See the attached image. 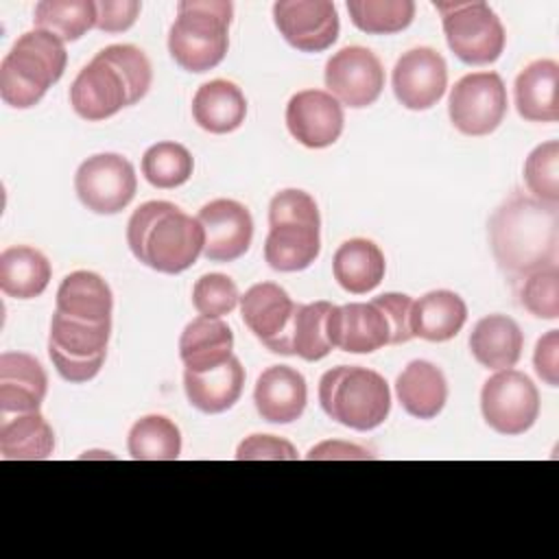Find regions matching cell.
Returning <instances> with one entry per match:
<instances>
[{
  "label": "cell",
  "instance_id": "cell-31",
  "mask_svg": "<svg viewBox=\"0 0 559 559\" xmlns=\"http://www.w3.org/2000/svg\"><path fill=\"white\" fill-rule=\"evenodd\" d=\"M55 450V432L39 411L0 417V454L7 461H44Z\"/></svg>",
  "mask_w": 559,
  "mask_h": 559
},
{
  "label": "cell",
  "instance_id": "cell-30",
  "mask_svg": "<svg viewBox=\"0 0 559 559\" xmlns=\"http://www.w3.org/2000/svg\"><path fill=\"white\" fill-rule=\"evenodd\" d=\"M386 271L384 253L373 240L349 238L345 240L332 260V273L338 286L352 295H365L373 290Z\"/></svg>",
  "mask_w": 559,
  "mask_h": 559
},
{
  "label": "cell",
  "instance_id": "cell-4",
  "mask_svg": "<svg viewBox=\"0 0 559 559\" xmlns=\"http://www.w3.org/2000/svg\"><path fill=\"white\" fill-rule=\"evenodd\" d=\"M68 52L59 37L33 28L22 33L0 63V96L15 109L35 107L66 70Z\"/></svg>",
  "mask_w": 559,
  "mask_h": 559
},
{
  "label": "cell",
  "instance_id": "cell-12",
  "mask_svg": "<svg viewBox=\"0 0 559 559\" xmlns=\"http://www.w3.org/2000/svg\"><path fill=\"white\" fill-rule=\"evenodd\" d=\"M325 87L341 105L352 109L373 105L384 87V68L365 46H345L325 63Z\"/></svg>",
  "mask_w": 559,
  "mask_h": 559
},
{
  "label": "cell",
  "instance_id": "cell-7",
  "mask_svg": "<svg viewBox=\"0 0 559 559\" xmlns=\"http://www.w3.org/2000/svg\"><path fill=\"white\" fill-rule=\"evenodd\" d=\"M450 50L469 66L493 63L504 50V26L487 2H435Z\"/></svg>",
  "mask_w": 559,
  "mask_h": 559
},
{
  "label": "cell",
  "instance_id": "cell-8",
  "mask_svg": "<svg viewBox=\"0 0 559 559\" xmlns=\"http://www.w3.org/2000/svg\"><path fill=\"white\" fill-rule=\"evenodd\" d=\"M111 321L90 323L55 310L48 336V356L57 373L74 384L92 380L107 354Z\"/></svg>",
  "mask_w": 559,
  "mask_h": 559
},
{
  "label": "cell",
  "instance_id": "cell-33",
  "mask_svg": "<svg viewBox=\"0 0 559 559\" xmlns=\"http://www.w3.org/2000/svg\"><path fill=\"white\" fill-rule=\"evenodd\" d=\"M33 24L59 37L63 44L83 37L96 26V2L92 0H41L35 7Z\"/></svg>",
  "mask_w": 559,
  "mask_h": 559
},
{
  "label": "cell",
  "instance_id": "cell-35",
  "mask_svg": "<svg viewBox=\"0 0 559 559\" xmlns=\"http://www.w3.org/2000/svg\"><path fill=\"white\" fill-rule=\"evenodd\" d=\"M330 310H332L330 301L297 304L293 334H290L293 356L314 362L325 358L332 352V341L328 334Z\"/></svg>",
  "mask_w": 559,
  "mask_h": 559
},
{
  "label": "cell",
  "instance_id": "cell-9",
  "mask_svg": "<svg viewBox=\"0 0 559 559\" xmlns=\"http://www.w3.org/2000/svg\"><path fill=\"white\" fill-rule=\"evenodd\" d=\"M480 411L487 426L496 432L522 435L539 415L537 386L518 369H500L483 384Z\"/></svg>",
  "mask_w": 559,
  "mask_h": 559
},
{
  "label": "cell",
  "instance_id": "cell-37",
  "mask_svg": "<svg viewBox=\"0 0 559 559\" xmlns=\"http://www.w3.org/2000/svg\"><path fill=\"white\" fill-rule=\"evenodd\" d=\"M347 13L356 28L369 35L404 31L415 17L413 0H349Z\"/></svg>",
  "mask_w": 559,
  "mask_h": 559
},
{
  "label": "cell",
  "instance_id": "cell-27",
  "mask_svg": "<svg viewBox=\"0 0 559 559\" xmlns=\"http://www.w3.org/2000/svg\"><path fill=\"white\" fill-rule=\"evenodd\" d=\"M467 321V306L452 290H430L411 308V332L430 343L454 338Z\"/></svg>",
  "mask_w": 559,
  "mask_h": 559
},
{
  "label": "cell",
  "instance_id": "cell-39",
  "mask_svg": "<svg viewBox=\"0 0 559 559\" xmlns=\"http://www.w3.org/2000/svg\"><path fill=\"white\" fill-rule=\"evenodd\" d=\"M96 57L109 63L120 74L129 94V105H135L140 98L146 96L153 81V68L148 57L140 48L131 44H114L96 52Z\"/></svg>",
  "mask_w": 559,
  "mask_h": 559
},
{
  "label": "cell",
  "instance_id": "cell-42",
  "mask_svg": "<svg viewBox=\"0 0 559 559\" xmlns=\"http://www.w3.org/2000/svg\"><path fill=\"white\" fill-rule=\"evenodd\" d=\"M295 445L275 435H251L236 448L238 461H295Z\"/></svg>",
  "mask_w": 559,
  "mask_h": 559
},
{
  "label": "cell",
  "instance_id": "cell-14",
  "mask_svg": "<svg viewBox=\"0 0 559 559\" xmlns=\"http://www.w3.org/2000/svg\"><path fill=\"white\" fill-rule=\"evenodd\" d=\"M280 35L301 52H321L338 37V13L330 0H282L273 4Z\"/></svg>",
  "mask_w": 559,
  "mask_h": 559
},
{
  "label": "cell",
  "instance_id": "cell-34",
  "mask_svg": "<svg viewBox=\"0 0 559 559\" xmlns=\"http://www.w3.org/2000/svg\"><path fill=\"white\" fill-rule=\"evenodd\" d=\"M127 448L135 461H175L181 454V432L168 417L146 415L131 426Z\"/></svg>",
  "mask_w": 559,
  "mask_h": 559
},
{
  "label": "cell",
  "instance_id": "cell-36",
  "mask_svg": "<svg viewBox=\"0 0 559 559\" xmlns=\"http://www.w3.org/2000/svg\"><path fill=\"white\" fill-rule=\"evenodd\" d=\"M192 168L194 159L179 142H157L142 155V175L153 188H179L192 177Z\"/></svg>",
  "mask_w": 559,
  "mask_h": 559
},
{
  "label": "cell",
  "instance_id": "cell-44",
  "mask_svg": "<svg viewBox=\"0 0 559 559\" xmlns=\"http://www.w3.org/2000/svg\"><path fill=\"white\" fill-rule=\"evenodd\" d=\"M373 301L384 310V314L391 323L393 345L408 343L413 338V332H411L413 299L408 295H402V293H384L380 297H373Z\"/></svg>",
  "mask_w": 559,
  "mask_h": 559
},
{
  "label": "cell",
  "instance_id": "cell-23",
  "mask_svg": "<svg viewBox=\"0 0 559 559\" xmlns=\"http://www.w3.org/2000/svg\"><path fill=\"white\" fill-rule=\"evenodd\" d=\"M515 109L528 122L559 120V63L537 59L515 79Z\"/></svg>",
  "mask_w": 559,
  "mask_h": 559
},
{
  "label": "cell",
  "instance_id": "cell-20",
  "mask_svg": "<svg viewBox=\"0 0 559 559\" xmlns=\"http://www.w3.org/2000/svg\"><path fill=\"white\" fill-rule=\"evenodd\" d=\"M48 391L41 362L24 352L0 356V417L39 411Z\"/></svg>",
  "mask_w": 559,
  "mask_h": 559
},
{
  "label": "cell",
  "instance_id": "cell-17",
  "mask_svg": "<svg viewBox=\"0 0 559 559\" xmlns=\"http://www.w3.org/2000/svg\"><path fill=\"white\" fill-rule=\"evenodd\" d=\"M328 334L332 347L349 354H371L384 345H393L391 323L373 299L367 304L352 301L345 306H332Z\"/></svg>",
  "mask_w": 559,
  "mask_h": 559
},
{
  "label": "cell",
  "instance_id": "cell-43",
  "mask_svg": "<svg viewBox=\"0 0 559 559\" xmlns=\"http://www.w3.org/2000/svg\"><path fill=\"white\" fill-rule=\"evenodd\" d=\"M140 9L142 4L138 0H98L96 28L105 33H122L135 24Z\"/></svg>",
  "mask_w": 559,
  "mask_h": 559
},
{
  "label": "cell",
  "instance_id": "cell-45",
  "mask_svg": "<svg viewBox=\"0 0 559 559\" xmlns=\"http://www.w3.org/2000/svg\"><path fill=\"white\" fill-rule=\"evenodd\" d=\"M535 373L548 384H559V330H548L535 345L533 354Z\"/></svg>",
  "mask_w": 559,
  "mask_h": 559
},
{
  "label": "cell",
  "instance_id": "cell-3",
  "mask_svg": "<svg viewBox=\"0 0 559 559\" xmlns=\"http://www.w3.org/2000/svg\"><path fill=\"white\" fill-rule=\"evenodd\" d=\"M319 229V207L308 192L295 188L277 192L269 203L264 260L282 273L308 269L321 251Z\"/></svg>",
  "mask_w": 559,
  "mask_h": 559
},
{
  "label": "cell",
  "instance_id": "cell-5",
  "mask_svg": "<svg viewBox=\"0 0 559 559\" xmlns=\"http://www.w3.org/2000/svg\"><path fill=\"white\" fill-rule=\"evenodd\" d=\"M319 402L330 419L358 432L378 428L391 413L386 380L358 365H338L325 371L319 380Z\"/></svg>",
  "mask_w": 559,
  "mask_h": 559
},
{
  "label": "cell",
  "instance_id": "cell-24",
  "mask_svg": "<svg viewBox=\"0 0 559 559\" xmlns=\"http://www.w3.org/2000/svg\"><path fill=\"white\" fill-rule=\"evenodd\" d=\"M524 334L520 325L507 314H489L483 317L472 334L469 349L478 365L485 369H511L522 356Z\"/></svg>",
  "mask_w": 559,
  "mask_h": 559
},
{
  "label": "cell",
  "instance_id": "cell-15",
  "mask_svg": "<svg viewBox=\"0 0 559 559\" xmlns=\"http://www.w3.org/2000/svg\"><path fill=\"white\" fill-rule=\"evenodd\" d=\"M393 94L406 109L424 111L437 105L448 87L445 59L428 46L406 50L393 68Z\"/></svg>",
  "mask_w": 559,
  "mask_h": 559
},
{
  "label": "cell",
  "instance_id": "cell-25",
  "mask_svg": "<svg viewBox=\"0 0 559 559\" xmlns=\"http://www.w3.org/2000/svg\"><path fill=\"white\" fill-rule=\"evenodd\" d=\"M395 393L408 415L432 419L445 406L448 382L437 365L428 360H411L395 380Z\"/></svg>",
  "mask_w": 559,
  "mask_h": 559
},
{
  "label": "cell",
  "instance_id": "cell-28",
  "mask_svg": "<svg viewBox=\"0 0 559 559\" xmlns=\"http://www.w3.org/2000/svg\"><path fill=\"white\" fill-rule=\"evenodd\" d=\"M111 288L98 273L74 271L61 280L57 288V312L90 323H107L111 321Z\"/></svg>",
  "mask_w": 559,
  "mask_h": 559
},
{
  "label": "cell",
  "instance_id": "cell-22",
  "mask_svg": "<svg viewBox=\"0 0 559 559\" xmlns=\"http://www.w3.org/2000/svg\"><path fill=\"white\" fill-rule=\"evenodd\" d=\"M245 386V367L236 356L205 371H183L188 402L201 413L216 415L231 408Z\"/></svg>",
  "mask_w": 559,
  "mask_h": 559
},
{
  "label": "cell",
  "instance_id": "cell-19",
  "mask_svg": "<svg viewBox=\"0 0 559 559\" xmlns=\"http://www.w3.org/2000/svg\"><path fill=\"white\" fill-rule=\"evenodd\" d=\"M70 105L83 120L98 122L129 107V94L120 74L109 63L94 57L72 81Z\"/></svg>",
  "mask_w": 559,
  "mask_h": 559
},
{
  "label": "cell",
  "instance_id": "cell-38",
  "mask_svg": "<svg viewBox=\"0 0 559 559\" xmlns=\"http://www.w3.org/2000/svg\"><path fill=\"white\" fill-rule=\"evenodd\" d=\"M524 183L533 199L559 205V142L548 140L535 146L524 162Z\"/></svg>",
  "mask_w": 559,
  "mask_h": 559
},
{
  "label": "cell",
  "instance_id": "cell-1",
  "mask_svg": "<svg viewBox=\"0 0 559 559\" xmlns=\"http://www.w3.org/2000/svg\"><path fill=\"white\" fill-rule=\"evenodd\" d=\"M489 242L498 266L509 275L557 264L559 205L513 192L489 218Z\"/></svg>",
  "mask_w": 559,
  "mask_h": 559
},
{
  "label": "cell",
  "instance_id": "cell-26",
  "mask_svg": "<svg viewBox=\"0 0 559 559\" xmlns=\"http://www.w3.org/2000/svg\"><path fill=\"white\" fill-rule=\"evenodd\" d=\"M194 122L210 133L223 135L236 131L247 116V100L240 87L225 79L203 83L192 98Z\"/></svg>",
  "mask_w": 559,
  "mask_h": 559
},
{
  "label": "cell",
  "instance_id": "cell-46",
  "mask_svg": "<svg viewBox=\"0 0 559 559\" xmlns=\"http://www.w3.org/2000/svg\"><path fill=\"white\" fill-rule=\"evenodd\" d=\"M306 459H310V461H336V459L352 461V459H373V454L362 445L334 439V441H321L319 445H314L306 454Z\"/></svg>",
  "mask_w": 559,
  "mask_h": 559
},
{
  "label": "cell",
  "instance_id": "cell-18",
  "mask_svg": "<svg viewBox=\"0 0 559 559\" xmlns=\"http://www.w3.org/2000/svg\"><path fill=\"white\" fill-rule=\"evenodd\" d=\"M343 107L323 90H301L286 105L290 135L308 148L332 146L343 133Z\"/></svg>",
  "mask_w": 559,
  "mask_h": 559
},
{
  "label": "cell",
  "instance_id": "cell-29",
  "mask_svg": "<svg viewBox=\"0 0 559 559\" xmlns=\"http://www.w3.org/2000/svg\"><path fill=\"white\" fill-rule=\"evenodd\" d=\"M234 332L223 319L197 317L179 338V356L186 371H205L231 358Z\"/></svg>",
  "mask_w": 559,
  "mask_h": 559
},
{
  "label": "cell",
  "instance_id": "cell-41",
  "mask_svg": "<svg viewBox=\"0 0 559 559\" xmlns=\"http://www.w3.org/2000/svg\"><path fill=\"white\" fill-rule=\"evenodd\" d=\"M240 301L238 288L231 277L223 273H207L194 282L192 306L201 317L221 319L229 314Z\"/></svg>",
  "mask_w": 559,
  "mask_h": 559
},
{
  "label": "cell",
  "instance_id": "cell-32",
  "mask_svg": "<svg viewBox=\"0 0 559 559\" xmlns=\"http://www.w3.org/2000/svg\"><path fill=\"white\" fill-rule=\"evenodd\" d=\"M48 258L26 245L7 247L0 253V288L13 299H35L50 282Z\"/></svg>",
  "mask_w": 559,
  "mask_h": 559
},
{
  "label": "cell",
  "instance_id": "cell-40",
  "mask_svg": "<svg viewBox=\"0 0 559 559\" xmlns=\"http://www.w3.org/2000/svg\"><path fill=\"white\" fill-rule=\"evenodd\" d=\"M520 304L537 319L555 321L559 317V269L557 264L542 266L528 275L520 286Z\"/></svg>",
  "mask_w": 559,
  "mask_h": 559
},
{
  "label": "cell",
  "instance_id": "cell-11",
  "mask_svg": "<svg viewBox=\"0 0 559 559\" xmlns=\"http://www.w3.org/2000/svg\"><path fill=\"white\" fill-rule=\"evenodd\" d=\"M138 179L131 162L118 153H98L81 162L74 190L94 214H118L135 197Z\"/></svg>",
  "mask_w": 559,
  "mask_h": 559
},
{
  "label": "cell",
  "instance_id": "cell-16",
  "mask_svg": "<svg viewBox=\"0 0 559 559\" xmlns=\"http://www.w3.org/2000/svg\"><path fill=\"white\" fill-rule=\"evenodd\" d=\"M197 221L203 227V255L212 262H234L247 253L253 238V218L249 210L231 199L205 203Z\"/></svg>",
  "mask_w": 559,
  "mask_h": 559
},
{
  "label": "cell",
  "instance_id": "cell-2",
  "mask_svg": "<svg viewBox=\"0 0 559 559\" xmlns=\"http://www.w3.org/2000/svg\"><path fill=\"white\" fill-rule=\"evenodd\" d=\"M127 245L138 262L166 275L190 269L203 253L205 234L192 218L170 201L142 203L127 223Z\"/></svg>",
  "mask_w": 559,
  "mask_h": 559
},
{
  "label": "cell",
  "instance_id": "cell-6",
  "mask_svg": "<svg viewBox=\"0 0 559 559\" xmlns=\"http://www.w3.org/2000/svg\"><path fill=\"white\" fill-rule=\"evenodd\" d=\"M231 2L183 0L177 4V20L168 33L170 57L188 72L216 68L229 48Z\"/></svg>",
  "mask_w": 559,
  "mask_h": 559
},
{
  "label": "cell",
  "instance_id": "cell-10",
  "mask_svg": "<svg viewBox=\"0 0 559 559\" xmlns=\"http://www.w3.org/2000/svg\"><path fill=\"white\" fill-rule=\"evenodd\" d=\"M448 114L465 135H489L507 114V87L498 72H472L459 79L450 92Z\"/></svg>",
  "mask_w": 559,
  "mask_h": 559
},
{
  "label": "cell",
  "instance_id": "cell-21",
  "mask_svg": "<svg viewBox=\"0 0 559 559\" xmlns=\"http://www.w3.org/2000/svg\"><path fill=\"white\" fill-rule=\"evenodd\" d=\"M253 402L264 421L290 424L299 419L306 408V378L288 365H273L258 376Z\"/></svg>",
  "mask_w": 559,
  "mask_h": 559
},
{
  "label": "cell",
  "instance_id": "cell-13",
  "mask_svg": "<svg viewBox=\"0 0 559 559\" xmlns=\"http://www.w3.org/2000/svg\"><path fill=\"white\" fill-rule=\"evenodd\" d=\"M297 304L273 282L253 284L240 297V314L253 336L273 354L293 356L290 334Z\"/></svg>",
  "mask_w": 559,
  "mask_h": 559
}]
</instances>
